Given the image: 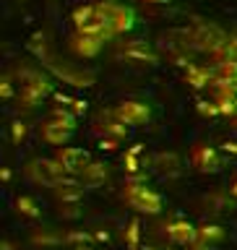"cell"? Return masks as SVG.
<instances>
[{"instance_id":"obj_1","label":"cell","mask_w":237,"mask_h":250,"mask_svg":"<svg viewBox=\"0 0 237 250\" xmlns=\"http://www.w3.org/2000/svg\"><path fill=\"white\" fill-rule=\"evenodd\" d=\"M52 91H55V83L39 70H29V68L19 70V94H16V99H19L23 109H34L37 104H42L44 97H50Z\"/></svg>"},{"instance_id":"obj_2","label":"cell","mask_w":237,"mask_h":250,"mask_svg":"<svg viewBox=\"0 0 237 250\" xmlns=\"http://www.w3.org/2000/svg\"><path fill=\"white\" fill-rule=\"evenodd\" d=\"M23 175H26L31 183L37 185H44V188H60V185H70L76 183L78 177H70L65 175V169L60 167V162L55 159H29L26 167H23Z\"/></svg>"},{"instance_id":"obj_3","label":"cell","mask_w":237,"mask_h":250,"mask_svg":"<svg viewBox=\"0 0 237 250\" xmlns=\"http://www.w3.org/2000/svg\"><path fill=\"white\" fill-rule=\"evenodd\" d=\"M73 130H76V115L68 107H55L50 112V117L42 123V141L55 146V148H60L68 144Z\"/></svg>"},{"instance_id":"obj_4","label":"cell","mask_w":237,"mask_h":250,"mask_svg":"<svg viewBox=\"0 0 237 250\" xmlns=\"http://www.w3.org/2000/svg\"><path fill=\"white\" fill-rule=\"evenodd\" d=\"M123 201L128 203L130 208H136L138 214H159L164 208V198L162 193L151 190V188H146L144 180H130V183H125L123 188Z\"/></svg>"},{"instance_id":"obj_5","label":"cell","mask_w":237,"mask_h":250,"mask_svg":"<svg viewBox=\"0 0 237 250\" xmlns=\"http://www.w3.org/2000/svg\"><path fill=\"white\" fill-rule=\"evenodd\" d=\"M99 13L105 16V21L109 23V29H112L115 34H125V31H130L133 23H136L133 8L123 5V3H115V0H99Z\"/></svg>"},{"instance_id":"obj_6","label":"cell","mask_w":237,"mask_h":250,"mask_svg":"<svg viewBox=\"0 0 237 250\" xmlns=\"http://www.w3.org/2000/svg\"><path fill=\"white\" fill-rule=\"evenodd\" d=\"M191 164L198 172H203V175H214V172H219L224 167V154L214 146L198 144L191 148Z\"/></svg>"},{"instance_id":"obj_7","label":"cell","mask_w":237,"mask_h":250,"mask_svg":"<svg viewBox=\"0 0 237 250\" xmlns=\"http://www.w3.org/2000/svg\"><path fill=\"white\" fill-rule=\"evenodd\" d=\"M55 159L60 162V167L65 169V175L78 177L86 169V164H91V154L86 148H76V146H60L55 151Z\"/></svg>"},{"instance_id":"obj_8","label":"cell","mask_w":237,"mask_h":250,"mask_svg":"<svg viewBox=\"0 0 237 250\" xmlns=\"http://www.w3.org/2000/svg\"><path fill=\"white\" fill-rule=\"evenodd\" d=\"M162 234L172 242V245L191 248L193 242L198 240V227H193L188 219H175V222L162 224Z\"/></svg>"},{"instance_id":"obj_9","label":"cell","mask_w":237,"mask_h":250,"mask_svg":"<svg viewBox=\"0 0 237 250\" xmlns=\"http://www.w3.org/2000/svg\"><path fill=\"white\" fill-rule=\"evenodd\" d=\"M112 112L120 117L123 123H128L130 128L133 125H144V123H149V117H151V107L146 104V102H136V99H125V102H120Z\"/></svg>"},{"instance_id":"obj_10","label":"cell","mask_w":237,"mask_h":250,"mask_svg":"<svg viewBox=\"0 0 237 250\" xmlns=\"http://www.w3.org/2000/svg\"><path fill=\"white\" fill-rule=\"evenodd\" d=\"M94 130H97L99 136H105V138H117V141H125V138L130 136V125L123 123L120 117L112 112V109L105 112L97 123H94Z\"/></svg>"},{"instance_id":"obj_11","label":"cell","mask_w":237,"mask_h":250,"mask_svg":"<svg viewBox=\"0 0 237 250\" xmlns=\"http://www.w3.org/2000/svg\"><path fill=\"white\" fill-rule=\"evenodd\" d=\"M185 83H191L193 89H211L216 81V70L214 65H201V62H191V65L185 68Z\"/></svg>"},{"instance_id":"obj_12","label":"cell","mask_w":237,"mask_h":250,"mask_svg":"<svg viewBox=\"0 0 237 250\" xmlns=\"http://www.w3.org/2000/svg\"><path fill=\"white\" fill-rule=\"evenodd\" d=\"M120 58H125V60H133V62H149V65H154L156 60V52L149 47L144 39H133V42H125V44H120Z\"/></svg>"},{"instance_id":"obj_13","label":"cell","mask_w":237,"mask_h":250,"mask_svg":"<svg viewBox=\"0 0 237 250\" xmlns=\"http://www.w3.org/2000/svg\"><path fill=\"white\" fill-rule=\"evenodd\" d=\"M70 47H73V52L81 55V58H94V55L105 47V39L97 37V34H86V31H73Z\"/></svg>"},{"instance_id":"obj_14","label":"cell","mask_w":237,"mask_h":250,"mask_svg":"<svg viewBox=\"0 0 237 250\" xmlns=\"http://www.w3.org/2000/svg\"><path fill=\"white\" fill-rule=\"evenodd\" d=\"M214 102L219 115L235 117L237 115V86H214Z\"/></svg>"},{"instance_id":"obj_15","label":"cell","mask_w":237,"mask_h":250,"mask_svg":"<svg viewBox=\"0 0 237 250\" xmlns=\"http://www.w3.org/2000/svg\"><path fill=\"white\" fill-rule=\"evenodd\" d=\"M105 180H107V164H102V162L86 164V169L78 175V183L84 188H97V185L105 183Z\"/></svg>"},{"instance_id":"obj_16","label":"cell","mask_w":237,"mask_h":250,"mask_svg":"<svg viewBox=\"0 0 237 250\" xmlns=\"http://www.w3.org/2000/svg\"><path fill=\"white\" fill-rule=\"evenodd\" d=\"M224 237H227V232H224L219 224H201V227H198V240L209 242V245H214V242H222Z\"/></svg>"},{"instance_id":"obj_17","label":"cell","mask_w":237,"mask_h":250,"mask_svg":"<svg viewBox=\"0 0 237 250\" xmlns=\"http://www.w3.org/2000/svg\"><path fill=\"white\" fill-rule=\"evenodd\" d=\"M123 240L130 250L141 248V222L138 219H130L128 222V227H125V232H123Z\"/></svg>"},{"instance_id":"obj_18","label":"cell","mask_w":237,"mask_h":250,"mask_svg":"<svg viewBox=\"0 0 237 250\" xmlns=\"http://www.w3.org/2000/svg\"><path fill=\"white\" fill-rule=\"evenodd\" d=\"M16 206H19V211L23 216H29V219H39V216H42V208H39V203L31 198V195H19Z\"/></svg>"},{"instance_id":"obj_19","label":"cell","mask_w":237,"mask_h":250,"mask_svg":"<svg viewBox=\"0 0 237 250\" xmlns=\"http://www.w3.org/2000/svg\"><path fill=\"white\" fill-rule=\"evenodd\" d=\"M156 167H159V172H170V175H175L177 172V156L175 154H156Z\"/></svg>"},{"instance_id":"obj_20","label":"cell","mask_w":237,"mask_h":250,"mask_svg":"<svg viewBox=\"0 0 237 250\" xmlns=\"http://www.w3.org/2000/svg\"><path fill=\"white\" fill-rule=\"evenodd\" d=\"M198 112H201L203 117H216V115H219V107H216V102H214V99H211V102L198 99Z\"/></svg>"},{"instance_id":"obj_21","label":"cell","mask_w":237,"mask_h":250,"mask_svg":"<svg viewBox=\"0 0 237 250\" xmlns=\"http://www.w3.org/2000/svg\"><path fill=\"white\" fill-rule=\"evenodd\" d=\"M123 164H125V169H128V172H138V169H141L138 154H136V151H130V148L123 154Z\"/></svg>"},{"instance_id":"obj_22","label":"cell","mask_w":237,"mask_h":250,"mask_svg":"<svg viewBox=\"0 0 237 250\" xmlns=\"http://www.w3.org/2000/svg\"><path fill=\"white\" fill-rule=\"evenodd\" d=\"M23 136H26V125H23L21 120L13 123V144H21Z\"/></svg>"},{"instance_id":"obj_23","label":"cell","mask_w":237,"mask_h":250,"mask_svg":"<svg viewBox=\"0 0 237 250\" xmlns=\"http://www.w3.org/2000/svg\"><path fill=\"white\" fill-rule=\"evenodd\" d=\"M117 144H120L117 138H102V148H105V151H115Z\"/></svg>"},{"instance_id":"obj_24","label":"cell","mask_w":237,"mask_h":250,"mask_svg":"<svg viewBox=\"0 0 237 250\" xmlns=\"http://www.w3.org/2000/svg\"><path fill=\"white\" fill-rule=\"evenodd\" d=\"M222 151H224V154H237V141H224V144H222Z\"/></svg>"},{"instance_id":"obj_25","label":"cell","mask_w":237,"mask_h":250,"mask_svg":"<svg viewBox=\"0 0 237 250\" xmlns=\"http://www.w3.org/2000/svg\"><path fill=\"white\" fill-rule=\"evenodd\" d=\"M3 97L5 99L13 97V86H11V78H8V76H5V81H3Z\"/></svg>"},{"instance_id":"obj_26","label":"cell","mask_w":237,"mask_h":250,"mask_svg":"<svg viewBox=\"0 0 237 250\" xmlns=\"http://www.w3.org/2000/svg\"><path fill=\"white\" fill-rule=\"evenodd\" d=\"M144 3H170V0H144Z\"/></svg>"},{"instance_id":"obj_27","label":"cell","mask_w":237,"mask_h":250,"mask_svg":"<svg viewBox=\"0 0 237 250\" xmlns=\"http://www.w3.org/2000/svg\"><path fill=\"white\" fill-rule=\"evenodd\" d=\"M136 250H154V248H144V245H141V248H136Z\"/></svg>"},{"instance_id":"obj_28","label":"cell","mask_w":237,"mask_h":250,"mask_svg":"<svg viewBox=\"0 0 237 250\" xmlns=\"http://www.w3.org/2000/svg\"><path fill=\"white\" fill-rule=\"evenodd\" d=\"M232 123H235V130H237V115H235V117H232Z\"/></svg>"}]
</instances>
